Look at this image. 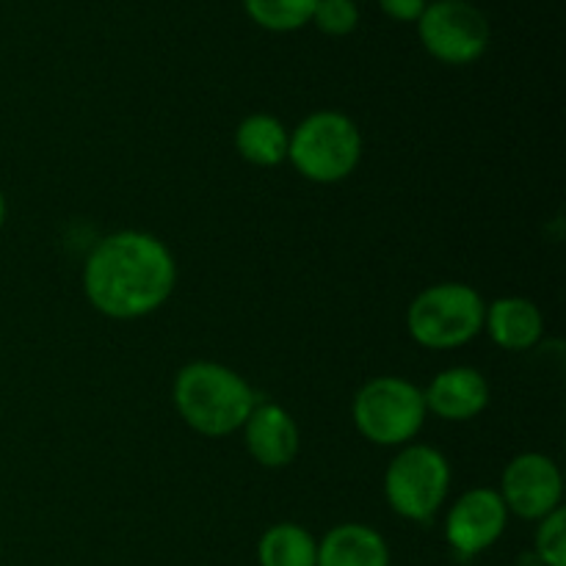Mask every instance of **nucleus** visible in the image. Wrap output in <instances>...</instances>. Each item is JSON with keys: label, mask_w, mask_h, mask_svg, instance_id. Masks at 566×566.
<instances>
[{"label": "nucleus", "mask_w": 566, "mask_h": 566, "mask_svg": "<svg viewBox=\"0 0 566 566\" xmlns=\"http://www.w3.org/2000/svg\"><path fill=\"white\" fill-rule=\"evenodd\" d=\"M486 302L473 285L440 282L412 298L407 310V332L418 346L451 352L468 346L484 332Z\"/></svg>", "instance_id": "20e7f679"}, {"label": "nucleus", "mask_w": 566, "mask_h": 566, "mask_svg": "<svg viewBox=\"0 0 566 566\" xmlns=\"http://www.w3.org/2000/svg\"><path fill=\"white\" fill-rule=\"evenodd\" d=\"M509 525V509L501 492L475 486L457 497L446 517V539L459 556H479L490 551Z\"/></svg>", "instance_id": "1a4fd4ad"}, {"label": "nucleus", "mask_w": 566, "mask_h": 566, "mask_svg": "<svg viewBox=\"0 0 566 566\" xmlns=\"http://www.w3.org/2000/svg\"><path fill=\"white\" fill-rule=\"evenodd\" d=\"M260 566H315L318 542L296 523H276L258 542Z\"/></svg>", "instance_id": "2eb2a0df"}, {"label": "nucleus", "mask_w": 566, "mask_h": 566, "mask_svg": "<svg viewBox=\"0 0 566 566\" xmlns=\"http://www.w3.org/2000/svg\"><path fill=\"white\" fill-rule=\"evenodd\" d=\"M423 48L442 64L464 66L490 48V22L468 0H434L418 20Z\"/></svg>", "instance_id": "0eeeda50"}, {"label": "nucleus", "mask_w": 566, "mask_h": 566, "mask_svg": "<svg viewBox=\"0 0 566 566\" xmlns=\"http://www.w3.org/2000/svg\"><path fill=\"white\" fill-rule=\"evenodd\" d=\"M287 160L304 180L332 186L354 175L363 160V133L340 111H315L291 130Z\"/></svg>", "instance_id": "7ed1b4c3"}, {"label": "nucleus", "mask_w": 566, "mask_h": 566, "mask_svg": "<svg viewBox=\"0 0 566 566\" xmlns=\"http://www.w3.org/2000/svg\"><path fill=\"white\" fill-rule=\"evenodd\" d=\"M451 492V464L437 448L409 442L385 473V497L392 512L412 523H426L440 512Z\"/></svg>", "instance_id": "423d86ee"}, {"label": "nucleus", "mask_w": 566, "mask_h": 566, "mask_svg": "<svg viewBox=\"0 0 566 566\" xmlns=\"http://www.w3.org/2000/svg\"><path fill=\"white\" fill-rule=\"evenodd\" d=\"M171 396L182 423L202 437L235 434L258 407L249 381L227 365L210 359L182 365L175 376Z\"/></svg>", "instance_id": "f03ea898"}, {"label": "nucleus", "mask_w": 566, "mask_h": 566, "mask_svg": "<svg viewBox=\"0 0 566 566\" xmlns=\"http://www.w3.org/2000/svg\"><path fill=\"white\" fill-rule=\"evenodd\" d=\"M247 14L269 31H296L313 20L318 0H243Z\"/></svg>", "instance_id": "dca6fc26"}, {"label": "nucleus", "mask_w": 566, "mask_h": 566, "mask_svg": "<svg viewBox=\"0 0 566 566\" xmlns=\"http://www.w3.org/2000/svg\"><path fill=\"white\" fill-rule=\"evenodd\" d=\"M534 551L545 566H566V514L556 509L539 520L534 536Z\"/></svg>", "instance_id": "f3484780"}, {"label": "nucleus", "mask_w": 566, "mask_h": 566, "mask_svg": "<svg viewBox=\"0 0 566 566\" xmlns=\"http://www.w3.org/2000/svg\"><path fill=\"white\" fill-rule=\"evenodd\" d=\"M243 442L254 462L269 470H282L296 462L302 451V431L285 407L258 403L243 423Z\"/></svg>", "instance_id": "9d476101"}, {"label": "nucleus", "mask_w": 566, "mask_h": 566, "mask_svg": "<svg viewBox=\"0 0 566 566\" xmlns=\"http://www.w3.org/2000/svg\"><path fill=\"white\" fill-rule=\"evenodd\" d=\"M484 329L503 352H528L545 335V315L531 298L503 296L486 304Z\"/></svg>", "instance_id": "f8f14e48"}, {"label": "nucleus", "mask_w": 566, "mask_h": 566, "mask_svg": "<svg viewBox=\"0 0 566 566\" xmlns=\"http://www.w3.org/2000/svg\"><path fill=\"white\" fill-rule=\"evenodd\" d=\"M313 22L329 36H346L357 28L359 9L354 0H318L313 11Z\"/></svg>", "instance_id": "a211bd4d"}, {"label": "nucleus", "mask_w": 566, "mask_h": 566, "mask_svg": "<svg viewBox=\"0 0 566 566\" xmlns=\"http://www.w3.org/2000/svg\"><path fill=\"white\" fill-rule=\"evenodd\" d=\"M177 263L158 235L119 230L105 235L83 263V293L105 318L133 321L169 302Z\"/></svg>", "instance_id": "f257e3e1"}, {"label": "nucleus", "mask_w": 566, "mask_h": 566, "mask_svg": "<svg viewBox=\"0 0 566 566\" xmlns=\"http://www.w3.org/2000/svg\"><path fill=\"white\" fill-rule=\"evenodd\" d=\"M315 566H390V547L370 525L343 523L318 542Z\"/></svg>", "instance_id": "ddd939ff"}, {"label": "nucleus", "mask_w": 566, "mask_h": 566, "mask_svg": "<svg viewBox=\"0 0 566 566\" xmlns=\"http://www.w3.org/2000/svg\"><path fill=\"white\" fill-rule=\"evenodd\" d=\"M6 216H9V205H6V193L0 191V230H3L6 224Z\"/></svg>", "instance_id": "aec40b11"}, {"label": "nucleus", "mask_w": 566, "mask_h": 566, "mask_svg": "<svg viewBox=\"0 0 566 566\" xmlns=\"http://www.w3.org/2000/svg\"><path fill=\"white\" fill-rule=\"evenodd\" d=\"M287 142L291 133L271 114H249L235 130L238 155L260 169H271L287 160Z\"/></svg>", "instance_id": "4468645a"}, {"label": "nucleus", "mask_w": 566, "mask_h": 566, "mask_svg": "<svg viewBox=\"0 0 566 566\" xmlns=\"http://www.w3.org/2000/svg\"><path fill=\"white\" fill-rule=\"evenodd\" d=\"M354 426L379 448H403L426 423V398L418 385L401 376H376L354 396Z\"/></svg>", "instance_id": "39448f33"}, {"label": "nucleus", "mask_w": 566, "mask_h": 566, "mask_svg": "<svg viewBox=\"0 0 566 566\" xmlns=\"http://www.w3.org/2000/svg\"><path fill=\"white\" fill-rule=\"evenodd\" d=\"M501 497L509 514L539 523L542 517L562 509L564 501V475L558 464L545 453H517L503 468Z\"/></svg>", "instance_id": "6e6552de"}, {"label": "nucleus", "mask_w": 566, "mask_h": 566, "mask_svg": "<svg viewBox=\"0 0 566 566\" xmlns=\"http://www.w3.org/2000/svg\"><path fill=\"white\" fill-rule=\"evenodd\" d=\"M385 14H390L398 22H418L426 11L429 0H379Z\"/></svg>", "instance_id": "6ab92c4d"}, {"label": "nucleus", "mask_w": 566, "mask_h": 566, "mask_svg": "<svg viewBox=\"0 0 566 566\" xmlns=\"http://www.w3.org/2000/svg\"><path fill=\"white\" fill-rule=\"evenodd\" d=\"M426 409L446 423H464L479 418L490 403V381L481 370L457 365L446 368L423 390Z\"/></svg>", "instance_id": "9b49d317"}]
</instances>
